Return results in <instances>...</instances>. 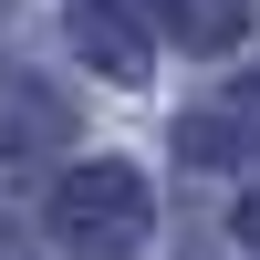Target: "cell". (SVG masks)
I'll use <instances>...</instances> for the list:
<instances>
[{
    "label": "cell",
    "instance_id": "cell-3",
    "mask_svg": "<svg viewBox=\"0 0 260 260\" xmlns=\"http://www.w3.org/2000/svg\"><path fill=\"white\" fill-rule=\"evenodd\" d=\"M240 240H250V250H260V198H250V208H240Z\"/></svg>",
    "mask_w": 260,
    "mask_h": 260
},
{
    "label": "cell",
    "instance_id": "cell-1",
    "mask_svg": "<svg viewBox=\"0 0 260 260\" xmlns=\"http://www.w3.org/2000/svg\"><path fill=\"white\" fill-rule=\"evenodd\" d=\"M146 229V187L125 167H73L62 177V240L73 250H136Z\"/></svg>",
    "mask_w": 260,
    "mask_h": 260
},
{
    "label": "cell",
    "instance_id": "cell-2",
    "mask_svg": "<svg viewBox=\"0 0 260 260\" xmlns=\"http://www.w3.org/2000/svg\"><path fill=\"white\" fill-rule=\"evenodd\" d=\"M167 21H177L187 42H229L240 31V0H167Z\"/></svg>",
    "mask_w": 260,
    "mask_h": 260
}]
</instances>
